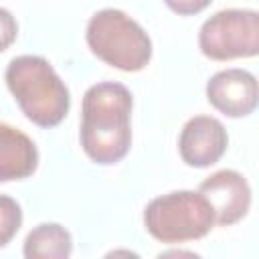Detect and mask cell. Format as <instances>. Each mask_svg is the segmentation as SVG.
<instances>
[{
  "mask_svg": "<svg viewBox=\"0 0 259 259\" xmlns=\"http://www.w3.org/2000/svg\"><path fill=\"white\" fill-rule=\"evenodd\" d=\"M38 166L34 142L14 125L0 121V182L24 180Z\"/></svg>",
  "mask_w": 259,
  "mask_h": 259,
  "instance_id": "9",
  "label": "cell"
},
{
  "mask_svg": "<svg viewBox=\"0 0 259 259\" xmlns=\"http://www.w3.org/2000/svg\"><path fill=\"white\" fill-rule=\"evenodd\" d=\"M210 2H212V0H164V4H166L172 12H176V14H180V16L198 14V12H202Z\"/></svg>",
  "mask_w": 259,
  "mask_h": 259,
  "instance_id": "13",
  "label": "cell"
},
{
  "mask_svg": "<svg viewBox=\"0 0 259 259\" xmlns=\"http://www.w3.org/2000/svg\"><path fill=\"white\" fill-rule=\"evenodd\" d=\"M229 136L225 125L210 115L190 117L178 138V152L184 164L192 168H206L217 164L227 152Z\"/></svg>",
  "mask_w": 259,
  "mask_h": 259,
  "instance_id": "7",
  "label": "cell"
},
{
  "mask_svg": "<svg viewBox=\"0 0 259 259\" xmlns=\"http://www.w3.org/2000/svg\"><path fill=\"white\" fill-rule=\"evenodd\" d=\"M200 53L212 61L247 59L259 53V14L227 8L206 18L198 32Z\"/></svg>",
  "mask_w": 259,
  "mask_h": 259,
  "instance_id": "5",
  "label": "cell"
},
{
  "mask_svg": "<svg viewBox=\"0 0 259 259\" xmlns=\"http://www.w3.org/2000/svg\"><path fill=\"white\" fill-rule=\"evenodd\" d=\"M4 81L22 113L38 127L59 125L71 107V95L53 65L38 55L14 57Z\"/></svg>",
  "mask_w": 259,
  "mask_h": 259,
  "instance_id": "2",
  "label": "cell"
},
{
  "mask_svg": "<svg viewBox=\"0 0 259 259\" xmlns=\"http://www.w3.org/2000/svg\"><path fill=\"white\" fill-rule=\"evenodd\" d=\"M206 99L227 117H245L257 107V79L245 69L219 71L206 83Z\"/></svg>",
  "mask_w": 259,
  "mask_h": 259,
  "instance_id": "8",
  "label": "cell"
},
{
  "mask_svg": "<svg viewBox=\"0 0 259 259\" xmlns=\"http://www.w3.org/2000/svg\"><path fill=\"white\" fill-rule=\"evenodd\" d=\"M85 38L97 59L119 71H142L152 59L148 32L117 8L95 12L87 22Z\"/></svg>",
  "mask_w": 259,
  "mask_h": 259,
  "instance_id": "3",
  "label": "cell"
},
{
  "mask_svg": "<svg viewBox=\"0 0 259 259\" xmlns=\"http://www.w3.org/2000/svg\"><path fill=\"white\" fill-rule=\"evenodd\" d=\"M16 34H18L16 18L12 16L10 10L0 6V53H4L16 40Z\"/></svg>",
  "mask_w": 259,
  "mask_h": 259,
  "instance_id": "12",
  "label": "cell"
},
{
  "mask_svg": "<svg viewBox=\"0 0 259 259\" xmlns=\"http://www.w3.org/2000/svg\"><path fill=\"white\" fill-rule=\"evenodd\" d=\"M132 93L115 81L91 85L81 105V148L101 166L117 164L132 146Z\"/></svg>",
  "mask_w": 259,
  "mask_h": 259,
  "instance_id": "1",
  "label": "cell"
},
{
  "mask_svg": "<svg viewBox=\"0 0 259 259\" xmlns=\"http://www.w3.org/2000/svg\"><path fill=\"white\" fill-rule=\"evenodd\" d=\"M144 225L156 241L176 245L206 237L214 227V212L200 192L174 190L146 204Z\"/></svg>",
  "mask_w": 259,
  "mask_h": 259,
  "instance_id": "4",
  "label": "cell"
},
{
  "mask_svg": "<svg viewBox=\"0 0 259 259\" xmlns=\"http://www.w3.org/2000/svg\"><path fill=\"white\" fill-rule=\"evenodd\" d=\"M198 192L214 212V225L229 227L239 223L251 206V186L237 170H219L200 182Z\"/></svg>",
  "mask_w": 259,
  "mask_h": 259,
  "instance_id": "6",
  "label": "cell"
},
{
  "mask_svg": "<svg viewBox=\"0 0 259 259\" xmlns=\"http://www.w3.org/2000/svg\"><path fill=\"white\" fill-rule=\"evenodd\" d=\"M73 251L71 233L59 223H40L24 239L26 259H65Z\"/></svg>",
  "mask_w": 259,
  "mask_h": 259,
  "instance_id": "10",
  "label": "cell"
},
{
  "mask_svg": "<svg viewBox=\"0 0 259 259\" xmlns=\"http://www.w3.org/2000/svg\"><path fill=\"white\" fill-rule=\"evenodd\" d=\"M20 225H22L20 204L10 196L0 194V247L8 245L12 241V237L18 233Z\"/></svg>",
  "mask_w": 259,
  "mask_h": 259,
  "instance_id": "11",
  "label": "cell"
}]
</instances>
